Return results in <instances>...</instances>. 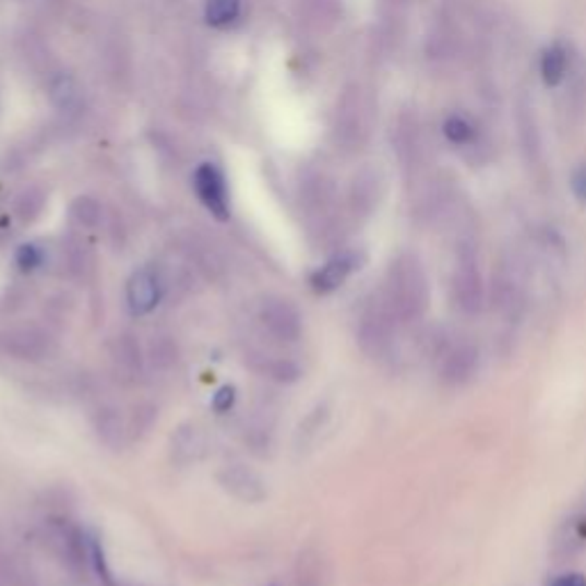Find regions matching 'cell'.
Listing matches in <instances>:
<instances>
[{"instance_id": "6da1fadb", "label": "cell", "mask_w": 586, "mask_h": 586, "mask_svg": "<svg viewBox=\"0 0 586 586\" xmlns=\"http://www.w3.org/2000/svg\"><path fill=\"white\" fill-rule=\"evenodd\" d=\"M381 294L398 323H415L424 316L431 298L424 264L415 254H398L387 271Z\"/></svg>"}, {"instance_id": "7a4b0ae2", "label": "cell", "mask_w": 586, "mask_h": 586, "mask_svg": "<svg viewBox=\"0 0 586 586\" xmlns=\"http://www.w3.org/2000/svg\"><path fill=\"white\" fill-rule=\"evenodd\" d=\"M396 316L392 314L390 304L385 302L383 294H376L369 302L360 316L358 327V342L362 350L371 358H383L390 354L394 333H396Z\"/></svg>"}, {"instance_id": "3957f363", "label": "cell", "mask_w": 586, "mask_h": 586, "mask_svg": "<svg viewBox=\"0 0 586 586\" xmlns=\"http://www.w3.org/2000/svg\"><path fill=\"white\" fill-rule=\"evenodd\" d=\"M53 350V339L37 325H14L0 333V356L21 360V362H39L49 358Z\"/></svg>"}, {"instance_id": "277c9868", "label": "cell", "mask_w": 586, "mask_h": 586, "mask_svg": "<svg viewBox=\"0 0 586 586\" xmlns=\"http://www.w3.org/2000/svg\"><path fill=\"white\" fill-rule=\"evenodd\" d=\"M452 300L463 314H477L483 304L481 273L470 248L458 252V260L452 273Z\"/></svg>"}, {"instance_id": "5b68a950", "label": "cell", "mask_w": 586, "mask_h": 586, "mask_svg": "<svg viewBox=\"0 0 586 586\" xmlns=\"http://www.w3.org/2000/svg\"><path fill=\"white\" fill-rule=\"evenodd\" d=\"M477 362V348L470 342L454 337L452 342H444L438 354L440 379L447 385H463L465 381L473 379Z\"/></svg>"}, {"instance_id": "8992f818", "label": "cell", "mask_w": 586, "mask_h": 586, "mask_svg": "<svg viewBox=\"0 0 586 586\" xmlns=\"http://www.w3.org/2000/svg\"><path fill=\"white\" fill-rule=\"evenodd\" d=\"M373 110L362 89H350L339 108V135L346 145H362L369 137Z\"/></svg>"}, {"instance_id": "52a82bcc", "label": "cell", "mask_w": 586, "mask_h": 586, "mask_svg": "<svg viewBox=\"0 0 586 586\" xmlns=\"http://www.w3.org/2000/svg\"><path fill=\"white\" fill-rule=\"evenodd\" d=\"M260 321L279 342H296L302 333V316L296 310V304L279 296H271L262 302Z\"/></svg>"}, {"instance_id": "ba28073f", "label": "cell", "mask_w": 586, "mask_h": 586, "mask_svg": "<svg viewBox=\"0 0 586 586\" xmlns=\"http://www.w3.org/2000/svg\"><path fill=\"white\" fill-rule=\"evenodd\" d=\"M163 294H166V279L156 268H140L131 275L127 285V302L133 316H145L156 304L160 302Z\"/></svg>"}, {"instance_id": "9c48e42d", "label": "cell", "mask_w": 586, "mask_h": 586, "mask_svg": "<svg viewBox=\"0 0 586 586\" xmlns=\"http://www.w3.org/2000/svg\"><path fill=\"white\" fill-rule=\"evenodd\" d=\"M193 186L200 202L211 211V214L218 220L229 218V189L220 168H216L214 163H202L195 170Z\"/></svg>"}, {"instance_id": "30bf717a", "label": "cell", "mask_w": 586, "mask_h": 586, "mask_svg": "<svg viewBox=\"0 0 586 586\" xmlns=\"http://www.w3.org/2000/svg\"><path fill=\"white\" fill-rule=\"evenodd\" d=\"M220 486L234 495L237 500L246 504H260L266 500V483L264 479L256 475L252 467L248 465H227L220 473Z\"/></svg>"}, {"instance_id": "8fae6325", "label": "cell", "mask_w": 586, "mask_h": 586, "mask_svg": "<svg viewBox=\"0 0 586 586\" xmlns=\"http://www.w3.org/2000/svg\"><path fill=\"white\" fill-rule=\"evenodd\" d=\"M358 268H360V256L356 252L335 254L331 262H325L312 275V289L316 294H331V291L339 289Z\"/></svg>"}, {"instance_id": "7c38bea8", "label": "cell", "mask_w": 586, "mask_h": 586, "mask_svg": "<svg viewBox=\"0 0 586 586\" xmlns=\"http://www.w3.org/2000/svg\"><path fill=\"white\" fill-rule=\"evenodd\" d=\"M110 358H112L117 376L127 383L137 381L140 373H143V348H140L137 337L131 333H122L115 337Z\"/></svg>"}, {"instance_id": "4fadbf2b", "label": "cell", "mask_w": 586, "mask_h": 586, "mask_svg": "<svg viewBox=\"0 0 586 586\" xmlns=\"http://www.w3.org/2000/svg\"><path fill=\"white\" fill-rule=\"evenodd\" d=\"M586 546V511L573 515L554 536V554L571 557Z\"/></svg>"}, {"instance_id": "5bb4252c", "label": "cell", "mask_w": 586, "mask_h": 586, "mask_svg": "<svg viewBox=\"0 0 586 586\" xmlns=\"http://www.w3.org/2000/svg\"><path fill=\"white\" fill-rule=\"evenodd\" d=\"M204 452V435L198 427L186 424L172 435V461L177 465H191Z\"/></svg>"}, {"instance_id": "9a60e30c", "label": "cell", "mask_w": 586, "mask_h": 586, "mask_svg": "<svg viewBox=\"0 0 586 586\" xmlns=\"http://www.w3.org/2000/svg\"><path fill=\"white\" fill-rule=\"evenodd\" d=\"M383 195V179L376 170H364L354 183V206L358 214H369Z\"/></svg>"}, {"instance_id": "2e32d148", "label": "cell", "mask_w": 586, "mask_h": 586, "mask_svg": "<svg viewBox=\"0 0 586 586\" xmlns=\"http://www.w3.org/2000/svg\"><path fill=\"white\" fill-rule=\"evenodd\" d=\"M296 586H327V569L321 552L304 550L296 561Z\"/></svg>"}, {"instance_id": "e0dca14e", "label": "cell", "mask_w": 586, "mask_h": 586, "mask_svg": "<svg viewBox=\"0 0 586 586\" xmlns=\"http://www.w3.org/2000/svg\"><path fill=\"white\" fill-rule=\"evenodd\" d=\"M95 431L99 435V440L110 450H120L124 444V419L122 415L117 412L115 408H101L95 417Z\"/></svg>"}, {"instance_id": "ac0fdd59", "label": "cell", "mask_w": 586, "mask_h": 586, "mask_svg": "<svg viewBox=\"0 0 586 586\" xmlns=\"http://www.w3.org/2000/svg\"><path fill=\"white\" fill-rule=\"evenodd\" d=\"M569 72H571V58H569L566 46L552 44L541 60V74H543L546 85H552V87L559 85L561 81H566Z\"/></svg>"}, {"instance_id": "d6986e66", "label": "cell", "mask_w": 586, "mask_h": 586, "mask_svg": "<svg viewBox=\"0 0 586 586\" xmlns=\"http://www.w3.org/2000/svg\"><path fill=\"white\" fill-rule=\"evenodd\" d=\"M241 16V0H208L206 21L214 28H229Z\"/></svg>"}, {"instance_id": "ffe728a7", "label": "cell", "mask_w": 586, "mask_h": 586, "mask_svg": "<svg viewBox=\"0 0 586 586\" xmlns=\"http://www.w3.org/2000/svg\"><path fill=\"white\" fill-rule=\"evenodd\" d=\"M150 358L156 369H170L179 360V346L170 335H156L150 344Z\"/></svg>"}, {"instance_id": "44dd1931", "label": "cell", "mask_w": 586, "mask_h": 586, "mask_svg": "<svg viewBox=\"0 0 586 586\" xmlns=\"http://www.w3.org/2000/svg\"><path fill=\"white\" fill-rule=\"evenodd\" d=\"M534 108L521 106L518 112V127H521V140H523V150L529 158L541 156V140H538V129L534 122Z\"/></svg>"}, {"instance_id": "7402d4cb", "label": "cell", "mask_w": 586, "mask_h": 586, "mask_svg": "<svg viewBox=\"0 0 586 586\" xmlns=\"http://www.w3.org/2000/svg\"><path fill=\"white\" fill-rule=\"evenodd\" d=\"M264 373L277 383H294L300 379V367L289 358H273L264 362Z\"/></svg>"}, {"instance_id": "603a6c76", "label": "cell", "mask_w": 586, "mask_h": 586, "mask_svg": "<svg viewBox=\"0 0 586 586\" xmlns=\"http://www.w3.org/2000/svg\"><path fill=\"white\" fill-rule=\"evenodd\" d=\"M444 135H447L450 143L454 145H470L475 140V127L465 120L461 115H452L447 122H444Z\"/></svg>"}, {"instance_id": "cb8c5ba5", "label": "cell", "mask_w": 586, "mask_h": 586, "mask_svg": "<svg viewBox=\"0 0 586 586\" xmlns=\"http://www.w3.org/2000/svg\"><path fill=\"white\" fill-rule=\"evenodd\" d=\"M51 97H53V101L64 110H69V108H74L76 104H79V89H76V85H74V81L72 79H64V76H60L53 85H51Z\"/></svg>"}, {"instance_id": "d4e9b609", "label": "cell", "mask_w": 586, "mask_h": 586, "mask_svg": "<svg viewBox=\"0 0 586 586\" xmlns=\"http://www.w3.org/2000/svg\"><path fill=\"white\" fill-rule=\"evenodd\" d=\"M72 216L76 223L85 225V227H95L101 218V208L95 200H89V198H81L74 202L72 206Z\"/></svg>"}, {"instance_id": "484cf974", "label": "cell", "mask_w": 586, "mask_h": 586, "mask_svg": "<svg viewBox=\"0 0 586 586\" xmlns=\"http://www.w3.org/2000/svg\"><path fill=\"white\" fill-rule=\"evenodd\" d=\"M19 584V571L12 554L0 543V586H16Z\"/></svg>"}, {"instance_id": "4316f807", "label": "cell", "mask_w": 586, "mask_h": 586, "mask_svg": "<svg viewBox=\"0 0 586 586\" xmlns=\"http://www.w3.org/2000/svg\"><path fill=\"white\" fill-rule=\"evenodd\" d=\"M16 262L23 271H33L41 264V252L37 246H21V250L16 252Z\"/></svg>"}, {"instance_id": "83f0119b", "label": "cell", "mask_w": 586, "mask_h": 586, "mask_svg": "<svg viewBox=\"0 0 586 586\" xmlns=\"http://www.w3.org/2000/svg\"><path fill=\"white\" fill-rule=\"evenodd\" d=\"M234 402H237V390L223 387L214 398V410L216 412H227L234 406Z\"/></svg>"}, {"instance_id": "f1b7e54d", "label": "cell", "mask_w": 586, "mask_h": 586, "mask_svg": "<svg viewBox=\"0 0 586 586\" xmlns=\"http://www.w3.org/2000/svg\"><path fill=\"white\" fill-rule=\"evenodd\" d=\"M571 186H573V193L579 202H586V163L584 166H579L575 172H573V179H571Z\"/></svg>"}, {"instance_id": "f546056e", "label": "cell", "mask_w": 586, "mask_h": 586, "mask_svg": "<svg viewBox=\"0 0 586 586\" xmlns=\"http://www.w3.org/2000/svg\"><path fill=\"white\" fill-rule=\"evenodd\" d=\"M550 586H586V577L582 573H566L557 577Z\"/></svg>"}]
</instances>
